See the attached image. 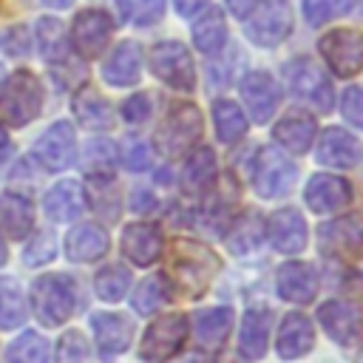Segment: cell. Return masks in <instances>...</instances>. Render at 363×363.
Segmentation results:
<instances>
[{
    "mask_svg": "<svg viewBox=\"0 0 363 363\" xmlns=\"http://www.w3.org/2000/svg\"><path fill=\"white\" fill-rule=\"evenodd\" d=\"M85 199H88V204L99 213V216H105L108 221H113L116 216H119V204H122V196H119V190H116V184L111 182V179H102V176H91L88 182H85Z\"/></svg>",
    "mask_w": 363,
    "mask_h": 363,
    "instance_id": "obj_33",
    "label": "cell"
},
{
    "mask_svg": "<svg viewBox=\"0 0 363 363\" xmlns=\"http://www.w3.org/2000/svg\"><path fill=\"white\" fill-rule=\"evenodd\" d=\"M167 292H164V281L159 275H150L145 278L139 286H136V295H133V309L142 312V315H150L156 312L162 303H164Z\"/></svg>",
    "mask_w": 363,
    "mask_h": 363,
    "instance_id": "obj_40",
    "label": "cell"
},
{
    "mask_svg": "<svg viewBox=\"0 0 363 363\" xmlns=\"http://www.w3.org/2000/svg\"><path fill=\"white\" fill-rule=\"evenodd\" d=\"M9 153V136H6V130L0 128V159Z\"/></svg>",
    "mask_w": 363,
    "mask_h": 363,
    "instance_id": "obj_50",
    "label": "cell"
},
{
    "mask_svg": "<svg viewBox=\"0 0 363 363\" xmlns=\"http://www.w3.org/2000/svg\"><path fill=\"white\" fill-rule=\"evenodd\" d=\"M9 363H48V343L45 337L26 332L9 346Z\"/></svg>",
    "mask_w": 363,
    "mask_h": 363,
    "instance_id": "obj_37",
    "label": "cell"
},
{
    "mask_svg": "<svg viewBox=\"0 0 363 363\" xmlns=\"http://www.w3.org/2000/svg\"><path fill=\"white\" fill-rule=\"evenodd\" d=\"M303 199H306L309 210H315V213H332V210H340L343 204L352 201V187L340 176L318 173V176L309 179V184L303 190Z\"/></svg>",
    "mask_w": 363,
    "mask_h": 363,
    "instance_id": "obj_16",
    "label": "cell"
},
{
    "mask_svg": "<svg viewBox=\"0 0 363 363\" xmlns=\"http://www.w3.org/2000/svg\"><path fill=\"white\" fill-rule=\"evenodd\" d=\"M227 241H230V250L233 252H250V250H255L258 241H261V218L255 213H244Z\"/></svg>",
    "mask_w": 363,
    "mask_h": 363,
    "instance_id": "obj_39",
    "label": "cell"
},
{
    "mask_svg": "<svg viewBox=\"0 0 363 363\" xmlns=\"http://www.w3.org/2000/svg\"><path fill=\"white\" fill-rule=\"evenodd\" d=\"M142 74V48L136 43H119L102 65V77L111 85H133Z\"/></svg>",
    "mask_w": 363,
    "mask_h": 363,
    "instance_id": "obj_19",
    "label": "cell"
},
{
    "mask_svg": "<svg viewBox=\"0 0 363 363\" xmlns=\"http://www.w3.org/2000/svg\"><path fill=\"white\" fill-rule=\"evenodd\" d=\"M111 31H113V23L108 20L105 11L85 9L74 20V48L82 57H99L111 40Z\"/></svg>",
    "mask_w": 363,
    "mask_h": 363,
    "instance_id": "obj_13",
    "label": "cell"
},
{
    "mask_svg": "<svg viewBox=\"0 0 363 363\" xmlns=\"http://www.w3.org/2000/svg\"><path fill=\"white\" fill-rule=\"evenodd\" d=\"M147 111H150V99H147L145 94H133V96L125 99V105H122V116H125L128 122H142V119L147 116Z\"/></svg>",
    "mask_w": 363,
    "mask_h": 363,
    "instance_id": "obj_46",
    "label": "cell"
},
{
    "mask_svg": "<svg viewBox=\"0 0 363 363\" xmlns=\"http://www.w3.org/2000/svg\"><path fill=\"white\" fill-rule=\"evenodd\" d=\"M312 343H315V329H312L309 318L301 312L284 315V323L278 329V354L286 360H295V357L306 354L312 349Z\"/></svg>",
    "mask_w": 363,
    "mask_h": 363,
    "instance_id": "obj_18",
    "label": "cell"
},
{
    "mask_svg": "<svg viewBox=\"0 0 363 363\" xmlns=\"http://www.w3.org/2000/svg\"><path fill=\"white\" fill-rule=\"evenodd\" d=\"M88 360V343L79 332H65L57 343V363H85Z\"/></svg>",
    "mask_w": 363,
    "mask_h": 363,
    "instance_id": "obj_43",
    "label": "cell"
},
{
    "mask_svg": "<svg viewBox=\"0 0 363 363\" xmlns=\"http://www.w3.org/2000/svg\"><path fill=\"white\" fill-rule=\"evenodd\" d=\"M227 40V26H224V14L218 9H207L196 23H193V45L201 54H213L224 45Z\"/></svg>",
    "mask_w": 363,
    "mask_h": 363,
    "instance_id": "obj_29",
    "label": "cell"
},
{
    "mask_svg": "<svg viewBox=\"0 0 363 363\" xmlns=\"http://www.w3.org/2000/svg\"><path fill=\"white\" fill-rule=\"evenodd\" d=\"M6 264V241H3V235H0V267Z\"/></svg>",
    "mask_w": 363,
    "mask_h": 363,
    "instance_id": "obj_52",
    "label": "cell"
},
{
    "mask_svg": "<svg viewBox=\"0 0 363 363\" xmlns=\"http://www.w3.org/2000/svg\"><path fill=\"white\" fill-rule=\"evenodd\" d=\"M204 3H207V0H173L176 11H179L182 17H193L196 11H201V9H204Z\"/></svg>",
    "mask_w": 363,
    "mask_h": 363,
    "instance_id": "obj_48",
    "label": "cell"
},
{
    "mask_svg": "<svg viewBox=\"0 0 363 363\" xmlns=\"http://www.w3.org/2000/svg\"><path fill=\"white\" fill-rule=\"evenodd\" d=\"M233 329V312L227 306H213V309H201L193 318V337L201 349H216L224 343V337Z\"/></svg>",
    "mask_w": 363,
    "mask_h": 363,
    "instance_id": "obj_22",
    "label": "cell"
},
{
    "mask_svg": "<svg viewBox=\"0 0 363 363\" xmlns=\"http://www.w3.org/2000/svg\"><path fill=\"white\" fill-rule=\"evenodd\" d=\"M40 105H43V91L37 77L28 71H14L0 91V113L14 128H20L40 113Z\"/></svg>",
    "mask_w": 363,
    "mask_h": 363,
    "instance_id": "obj_2",
    "label": "cell"
},
{
    "mask_svg": "<svg viewBox=\"0 0 363 363\" xmlns=\"http://www.w3.org/2000/svg\"><path fill=\"white\" fill-rule=\"evenodd\" d=\"M340 111L352 125L363 128V88H349L340 99Z\"/></svg>",
    "mask_w": 363,
    "mask_h": 363,
    "instance_id": "obj_44",
    "label": "cell"
},
{
    "mask_svg": "<svg viewBox=\"0 0 363 363\" xmlns=\"http://www.w3.org/2000/svg\"><path fill=\"white\" fill-rule=\"evenodd\" d=\"M26 318V303H23V289L11 278H0V326L11 329L23 323Z\"/></svg>",
    "mask_w": 363,
    "mask_h": 363,
    "instance_id": "obj_36",
    "label": "cell"
},
{
    "mask_svg": "<svg viewBox=\"0 0 363 363\" xmlns=\"http://www.w3.org/2000/svg\"><path fill=\"white\" fill-rule=\"evenodd\" d=\"M0 218H3L11 238L28 235V230L34 227V210H31L28 199H23L17 193H6L0 199Z\"/></svg>",
    "mask_w": 363,
    "mask_h": 363,
    "instance_id": "obj_31",
    "label": "cell"
},
{
    "mask_svg": "<svg viewBox=\"0 0 363 363\" xmlns=\"http://www.w3.org/2000/svg\"><path fill=\"white\" fill-rule=\"evenodd\" d=\"M65 250L71 261H96L108 250V233L96 224H79L68 233Z\"/></svg>",
    "mask_w": 363,
    "mask_h": 363,
    "instance_id": "obj_24",
    "label": "cell"
},
{
    "mask_svg": "<svg viewBox=\"0 0 363 363\" xmlns=\"http://www.w3.org/2000/svg\"><path fill=\"white\" fill-rule=\"evenodd\" d=\"M320 51L337 77L357 74L363 68V34L354 28H335L320 40Z\"/></svg>",
    "mask_w": 363,
    "mask_h": 363,
    "instance_id": "obj_8",
    "label": "cell"
},
{
    "mask_svg": "<svg viewBox=\"0 0 363 363\" xmlns=\"http://www.w3.org/2000/svg\"><path fill=\"white\" fill-rule=\"evenodd\" d=\"M37 45H40V54L48 62L65 60L68 48H65V28H62V23L51 20V17L37 20Z\"/></svg>",
    "mask_w": 363,
    "mask_h": 363,
    "instance_id": "obj_35",
    "label": "cell"
},
{
    "mask_svg": "<svg viewBox=\"0 0 363 363\" xmlns=\"http://www.w3.org/2000/svg\"><path fill=\"white\" fill-rule=\"evenodd\" d=\"M74 153H77V139L68 122L51 125L34 145V159L45 170H65L74 162Z\"/></svg>",
    "mask_w": 363,
    "mask_h": 363,
    "instance_id": "obj_12",
    "label": "cell"
},
{
    "mask_svg": "<svg viewBox=\"0 0 363 363\" xmlns=\"http://www.w3.org/2000/svg\"><path fill=\"white\" fill-rule=\"evenodd\" d=\"M54 250H57V244H54L51 235H37L34 244L28 247V252H26V264H43V261L54 258Z\"/></svg>",
    "mask_w": 363,
    "mask_h": 363,
    "instance_id": "obj_45",
    "label": "cell"
},
{
    "mask_svg": "<svg viewBox=\"0 0 363 363\" xmlns=\"http://www.w3.org/2000/svg\"><path fill=\"white\" fill-rule=\"evenodd\" d=\"M45 6H51V9H68L74 0H43Z\"/></svg>",
    "mask_w": 363,
    "mask_h": 363,
    "instance_id": "obj_51",
    "label": "cell"
},
{
    "mask_svg": "<svg viewBox=\"0 0 363 363\" xmlns=\"http://www.w3.org/2000/svg\"><path fill=\"white\" fill-rule=\"evenodd\" d=\"M360 156V147L354 142V136H349L340 128H329L323 130L320 142H318V162L332 164V167H352Z\"/></svg>",
    "mask_w": 363,
    "mask_h": 363,
    "instance_id": "obj_23",
    "label": "cell"
},
{
    "mask_svg": "<svg viewBox=\"0 0 363 363\" xmlns=\"http://www.w3.org/2000/svg\"><path fill=\"white\" fill-rule=\"evenodd\" d=\"M147 145L145 142H130L128 147H125V164L130 167V170H145L147 167Z\"/></svg>",
    "mask_w": 363,
    "mask_h": 363,
    "instance_id": "obj_47",
    "label": "cell"
},
{
    "mask_svg": "<svg viewBox=\"0 0 363 363\" xmlns=\"http://www.w3.org/2000/svg\"><path fill=\"white\" fill-rule=\"evenodd\" d=\"M213 125H216V133H218L221 142H235L247 130V119H244L241 108L230 99L213 102Z\"/></svg>",
    "mask_w": 363,
    "mask_h": 363,
    "instance_id": "obj_34",
    "label": "cell"
},
{
    "mask_svg": "<svg viewBox=\"0 0 363 363\" xmlns=\"http://www.w3.org/2000/svg\"><path fill=\"white\" fill-rule=\"evenodd\" d=\"M241 96L252 113V119L258 122H267L275 111H278V102H281V85L267 74V71H252L244 77L241 82Z\"/></svg>",
    "mask_w": 363,
    "mask_h": 363,
    "instance_id": "obj_14",
    "label": "cell"
},
{
    "mask_svg": "<svg viewBox=\"0 0 363 363\" xmlns=\"http://www.w3.org/2000/svg\"><path fill=\"white\" fill-rule=\"evenodd\" d=\"M74 309V286L65 275H43L34 284V315L43 326L62 323Z\"/></svg>",
    "mask_w": 363,
    "mask_h": 363,
    "instance_id": "obj_5",
    "label": "cell"
},
{
    "mask_svg": "<svg viewBox=\"0 0 363 363\" xmlns=\"http://www.w3.org/2000/svg\"><path fill=\"white\" fill-rule=\"evenodd\" d=\"M360 272H363V264H360Z\"/></svg>",
    "mask_w": 363,
    "mask_h": 363,
    "instance_id": "obj_54",
    "label": "cell"
},
{
    "mask_svg": "<svg viewBox=\"0 0 363 363\" xmlns=\"http://www.w3.org/2000/svg\"><path fill=\"white\" fill-rule=\"evenodd\" d=\"M278 292L292 303H306L318 292V275L309 264H284L278 269Z\"/></svg>",
    "mask_w": 363,
    "mask_h": 363,
    "instance_id": "obj_20",
    "label": "cell"
},
{
    "mask_svg": "<svg viewBox=\"0 0 363 363\" xmlns=\"http://www.w3.org/2000/svg\"><path fill=\"white\" fill-rule=\"evenodd\" d=\"M45 216L51 221H71L82 210V190L77 182H57L45 193Z\"/></svg>",
    "mask_w": 363,
    "mask_h": 363,
    "instance_id": "obj_26",
    "label": "cell"
},
{
    "mask_svg": "<svg viewBox=\"0 0 363 363\" xmlns=\"http://www.w3.org/2000/svg\"><path fill=\"white\" fill-rule=\"evenodd\" d=\"M74 111H77L79 122H82L85 128H94V130L111 128V122H113L111 105H108L94 88H82V91L74 96Z\"/></svg>",
    "mask_w": 363,
    "mask_h": 363,
    "instance_id": "obj_32",
    "label": "cell"
},
{
    "mask_svg": "<svg viewBox=\"0 0 363 363\" xmlns=\"http://www.w3.org/2000/svg\"><path fill=\"white\" fill-rule=\"evenodd\" d=\"M216 173H218V167H216L213 150H210V147L196 150V153L190 156L184 173H182V187H184V193H187V196H204V193L213 187V182H216Z\"/></svg>",
    "mask_w": 363,
    "mask_h": 363,
    "instance_id": "obj_25",
    "label": "cell"
},
{
    "mask_svg": "<svg viewBox=\"0 0 363 363\" xmlns=\"http://www.w3.org/2000/svg\"><path fill=\"white\" fill-rule=\"evenodd\" d=\"M292 28V11L286 0H264L247 23V37L258 45H278Z\"/></svg>",
    "mask_w": 363,
    "mask_h": 363,
    "instance_id": "obj_9",
    "label": "cell"
},
{
    "mask_svg": "<svg viewBox=\"0 0 363 363\" xmlns=\"http://www.w3.org/2000/svg\"><path fill=\"white\" fill-rule=\"evenodd\" d=\"M216 269H218V258L204 244L184 241V238L170 244V258H167L164 278H167L173 292L184 295V298H199L210 286Z\"/></svg>",
    "mask_w": 363,
    "mask_h": 363,
    "instance_id": "obj_1",
    "label": "cell"
},
{
    "mask_svg": "<svg viewBox=\"0 0 363 363\" xmlns=\"http://www.w3.org/2000/svg\"><path fill=\"white\" fill-rule=\"evenodd\" d=\"M292 182H295V164L284 156V150L275 145L261 147L255 159V190L264 199H275V196L289 193Z\"/></svg>",
    "mask_w": 363,
    "mask_h": 363,
    "instance_id": "obj_7",
    "label": "cell"
},
{
    "mask_svg": "<svg viewBox=\"0 0 363 363\" xmlns=\"http://www.w3.org/2000/svg\"><path fill=\"white\" fill-rule=\"evenodd\" d=\"M147 65H150V71H153L162 82H167V85L176 88V91H190L193 82H196L193 57H190V51H187L182 43H176V40H170V43H156V45L147 51Z\"/></svg>",
    "mask_w": 363,
    "mask_h": 363,
    "instance_id": "obj_4",
    "label": "cell"
},
{
    "mask_svg": "<svg viewBox=\"0 0 363 363\" xmlns=\"http://www.w3.org/2000/svg\"><path fill=\"white\" fill-rule=\"evenodd\" d=\"M184 340H187V320L182 315H164L147 326L139 354L147 363H164L184 346Z\"/></svg>",
    "mask_w": 363,
    "mask_h": 363,
    "instance_id": "obj_6",
    "label": "cell"
},
{
    "mask_svg": "<svg viewBox=\"0 0 363 363\" xmlns=\"http://www.w3.org/2000/svg\"><path fill=\"white\" fill-rule=\"evenodd\" d=\"M201 136V116L196 105H173L167 119L162 122L159 133H156V147L164 156H182L193 147V142Z\"/></svg>",
    "mask_w": 363,
    "mask_h": 363,
    "instance_id": "obj_3",
    "label": "cell"
},
{
    "mask_svg": "<svg viewBox=\"0 0 363 363\" xmlns=\"http://www.w3.org/2000/svg\"><path fill=\"white\" fill-rule=\"evenodd\" d=\"M275 139L292 153H303L315 139V119L306 113H292L275 125Z\"/></svg>",
    "mask_w": 363,
    "mask_h": 363,
    "instance_id": "obj_28",
    "label": "cell"
},
{
    "mask_svg": "<svg viewBox=\"0 0 363 363\" xmlns=\"http://www.w3.org/2000/svg\"><path fill=\"white\" fill-rule=\"evenodd\" d=\"M119 17L136 26H153L164 14V0H116Z\"/></svg>",
    "mask_w": 363,
    "mask_h": 363,
    "instance_id": "obj_38",
    "label": "cell"
},
{
    "mask_svg": "<svg viewBox=\"0 0 363 363\" xmlns=\"http://www.w3.org/2000/svg\"><path fill=\"white\" fill-rule=\"evenodd\" d=\"M0 82H3V65H0Z\"/></svg>",
    "mask_w": 363,
    "mask_h": 363,
    "instance_id": "obj_53",
    "label": "cell"
},
{
    "mask_svg": "<svg viewBox=\"0 0 363 363\" xmlns=\"http://www.w3.org/2000/svg\"><path fill=\"white\" fill-rule=\"evenodd\" d=\"M286 79H289L292 91H298L303 99H309L318 111H329L332 108V85H329V77L309 57L292 60L286 65Z\"/></svg>",
    "mask_w": 363,
    "mask_h": 363,
    "instance_id": "obj_10",
    "label": "cell"
},
{
    "mask_svg": "<svg viewBox=\"0 0 363 363\" xmlns=\"http://www.w3.org/2000/svg\"><path fill=\"white\" fill-rule=\"evenodd\" d=\"M122 250L133 264L147 267L162 255V233L153 224H128L122 233Z\"/></svg>",
    "mask_w": 363,
    "mask_h": 363,
    "instance_id": "obj_17",
    "label": "cell"
},
{
    "mask_svg": "<svg viewBox=\"0 0 363 363\" xmlns=\"http://www.w3.org/2000/svg\"><path fill=\"white\" fill-rule=\"evenodd\" d=\"M326 335L340 346H352L363 340V309L346 301H329L318 312Z\"/></svg>",
    "mask_w": 363,
    "mask_h": 363,
    "instance_id": "obj_11",
    "label": "cell"
},
{
    "mask_svg": "<svg viewBox=\"0 0 363 363\" xmlns=\"http://www.w3.org/2000/svg\"><path fill=\"white\" fill-rule=\"evenodd\" d=\"M261 0H227V6H230V11L235 14V17H247L255 6H258Z\"/></svg>",
    "mask_w": 363,
    "mask_h": 363,
    "instance_id": "obj_49",
    "label": "cell"
},
{
    "mask_svg": "<svg viewBox=\"0 0 363 363\" xmlns=\"http://www.w3.org/2000/svg\"><path fill=\"white\" fill-rule=\"evenodd\" d=\"M267 233H269V241L278 252L292 255V252H301L306 247V221L295 207L275 210L267 221Z\"/></svg>",
    "mask_w": 363,
    "mask_h": 363,
    "instance_id": "obj_15",
    "label": "cell"
},
{
    "mask_svg": "<svg viewBox=\"0 0 363 363\" xmlns=\"http://www.w3.org/2000/svg\"><path fill=\"white\" fill-rule=\"evenodd\" d=\"M267 337H269V312L267 309H247L241 318V332H238V352L247 360H258L267 352Z\"/></svg>",
    "mask_w": 363,
    "mask_h": 363,
    "instance_id": "obj_21",
    "label": "cell"
},
{
    "mask_svg": "<svg viewBox=\"0 0 363 363\" xmlns=\"http://www.w3.org/2000/svg\"><path fill=\"white\" fill-rule=\"evenodd\" d=\"M354 0H303V17L309 26H320L337 14H346Z\"/></svg>",
    "mask_w": 363,
    "mask_h": 363,
    "instance_id": "obj_42",
    "label": "cell"
},
{
    "mask_svg": "<svg viewBox=\"0 0 363 363\" xmlns=\"http://www.w3.org/2000/svg\"><path fill=\"white\" fill-rule=\"evenodd\" d=\"M320 238L329 247L343 250V252L360 250L363 247V216H346V218H337V221L326 224L320 230Z\"/></svg>",
    "mask_w": 363,
    "mask_h": 363,
    "instance_id": "obj_30",
    "label": "cell"
},
{
    "mask_svg": "<svg viewBox=\"0 0 363 363\" xmlns=\"http://www.w3.org/2000/svg\"><path fill=\"white\" fill-rule=\"evenodd\" d=\"M94 332H96V343H99L102 354H119V352L128 349L133 326L122 315H96L94 318Z\"/></svg>",
    "mask_w": 363,
    "mask_h": 363,
    "instance_id": "obj_27",
    "label": "cell"
},
{
    "mask_svg": "<svg viewBox=\"0 0 363 363\" xmlns=\"http://www.w3.org/2000/svg\"><path fill=\"white\" fill-rule=\"evenodd\" d=\"M130 284V272L122 267H108L96 275V292L102 301H119Z\"/></svg>",
    "mask_w": 363,
    "mask_h": 363,
    "instance_id": "obj_41",
    "label": "cell"
}]
</instances>
